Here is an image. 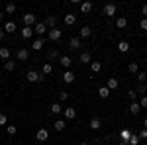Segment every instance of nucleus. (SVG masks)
Instances as JSON below:
<instances>
[{
  "label": "nucleus",
  "instance_id": "c03bdc74",
  "mask_svg": "<svg viewBox=\"0 0 147 145\" xmlns=\"http://www.w3.org/2000/svg\"><path fill=\"white\" fill-rule=\"evenodd\" d=\"M141 14L147 18V4H143V6H141Z\"/></svg>",
  "mask_w": 147,
  "mask_h": 145
},
{
  "label": "nucleus",
  "instance_id": "f3484780",
  "mask_svg": "<svg viewBox=\"0 0 147 145\" xmlns=\"http://www.w3.org/2000/svg\"><path fill=\"white\" fill-rule=\"evenodd\" d=\"M37 141H47V137H49V134H47V129H37Z\"/></svg>",
  "mask_w": 147,
  "mask_h": 145
},
{
  "label": "nucleus",
  "instance_id": "4be33fe9",
  "mask_svg": "<svg viewBox=\"0 0 147 145\" xmlns=\"http://www.w3.org/2000/svg\"><path fill=\"white\" fill-rule=\"evenodd\" d=\"M61 110H63V108H61V104H59V102H53V104H51V114H53V116L61 114Z\"/></svg>",
  "mask_w": 147,
  "mask_h": 145
},
{
  "label": "nucleus",
  "instance_id": "58836bf2",
  "mask_svg": "<svg viewBox=\"0 0 147 145\" xmlns=\"http://www.w3.org/2000/svg\"><path fill=\"white\" fill-rule=\"evenodd\" d=\"M137 135H139V139H147V127H143V129H141Z\"/></svg>",
  "mask_w": 147,
  "mask_h": 145
},
{
  "label": "nucleus",
  "instance_id": "a18cd8bd",
  "mask_svg": "<svg viewBox=\"0 0 147 145\" xmlns=\"http://www.w3.org/2000/svg\"><path fill=\"white\" fill-rule=\"evenodd\" d=\"M4 35H6V32H4V30H0V39H2Z\"/></svg>",
  "mask_w": 147,
  "mask_h": 145
},
{
  "label": "nucleus",
  "instance_id": "37998d69",
  "mask_svg": "<svg viewBox=\"0 0 147 145\" xmlns=\"http://www.w3.org/2000/svg\"><path fill=\"white\" fill-rule=\"evenodd\" d=\"M6 122H8L6 120V114H0V125H6Z\"/></svg>",
  "mask_w": 147,
  "mask_h": 145
},
{
  "label": "nucleus",
  "instance_id": "e433bc0d",
  "mask_svg": "<svg viewBox=\"0 0 147 145\" xmlns=\"http://www.w3.org/2000/svg\"><path fill=\"white\" fill-rule=\"evenodd\" d=\"M67 98H69V92H67V90H61V92H59V100L65 102Z\"/></svg>",
  "mask_w": 147,
  "mask_h": 145
},
{
  "label": "nucleus",
  "instance_id": "dca6fc26",
  "mask_svg": "<svg viewBox=\"0 0 147 145\" xmlns=\"http://www.w3.org/2000/svg\"><path fill=\"white\" fill-rule=\"evenodd\" d=\"M41 47H43V39H41V37H37V39L32 41V49H34V51H39Z\"/></svg>",
  "mask_w": 147,
  "mask_h": 145
},
{
  "label": "nucleus",
  "instance_id": "c756f323",
  "mask_svg": "<svg viewBox=\"0 0 147 145\" xmlns=\"http://www.w3.org/2000/svg\"><path fill=\"white\" fill-rule=\"evenodd\" d=\"M139 110H141V106H139V104H136V102H131V106H129V112L136 116V114H139Z\"/></svg>",
  "mask_w": 147,
  "mask_h": 145
},
{
  "label": "nucleus",
  "instance_id": "473e14b6",
  "mask_svg": "<svg viewBox=\"0 0 147 145\" xmlns=\"http://www.w3.org/2000/svg\"><path fill=\"white\" fill-rule=\"evenodd\" d=\"M139 141H141L139 135H131V137L127 139V143H129V145H139Z\"/></svg>",
  "mask_w": 147,
  "mask_h": 145
},
{
  "label": "nucleus",
  "instance_id": "de8ad7c7",
  "mask_svg": "<svg viewBox=\"0 0 147 145\" xmlns=\"http://www.w3.org/2000/svg\"><path fill=\"white\" fill-rule=\"evenodd\" d=\"M2 18H4V14H2V12H0V20H2Z\"/></svg>",
  "mask_w": 147,
  "mask_h": 145
},
{
  "label": "nucleus",
  "instance_id": "7c9ffc66",
  "mask_svg": "<svg viewBox=\"0 0 147 145\" xmlns=\"http://www.w3.org/2000/svg\"><path fill=\"white\" fill-rule=\"evenodd\" d=\"M51 73H53V67H51L49 63H45L43 69H41V75H51Z\"/></svg>",
  "mask_w": 147,
  "mask_h": 145
},
{
  "label": "nucleus",
  "instance_id": "4468645a",
  "mask_svg": "<svg viewBox=\"0 0 147 145\" xmlns=\"http://www.w3.org/2000/svg\"><path fill=\"white\" fill-rule=\"evenodd\" d=\"M80 12H82V14L92 12V2H88V0H86V2H82V4H80Z\"/></svg>",
  "mask_w": 147,
  "mask_h": 145
},
{
  "label": "nucleus",
  "instance_id": "393cba45",
  "mask_svg": "<svg viewBox=\"0 0 147 145\" xmlns=\"http://www.w3.org/2000/svg\"><path fill=\"white\" fill-rule=\"evenodd\" d=\"M75 22H77V16H75V14H67V16H65V24H67V26H73Z\"/></svg>",
  "mask_w": 147,
  "mask_h": 145
},
{
  "label": "nucleus",
  "instance_id": "b1692460",
  "mask_svg": "<svg viewBox=\"0 0 147 145\" xmlns=\"http://www.w3.org/2000/svg\"><path fill=\"white\" fill-rule=\"evenodd\" d=\"M4 32H6V34L16 32V24H14V22H6V26H4Z\"/></svg>",
  "mask_w": 147,
  "mask_h": 145
},
{
  "label": "nucleus",
  "instance_id": "2eb2a0df",
  "mask_svg": "<svg viewBox=\"0 0 147 145\" xmlns=\"http://www.w3.org/2000/svg\"><path fill=\"white\" fill-rule=\"evenodd\" d=\"M125 26H127V18H124V16H120V18H116V28H120V30H124Z\"/></svg>",
  "mask_w": 147,
  "mask_h": 145
},
{
  "label": "nucleus",
  "instance_id": "ea45409f",
  "mask_svg": "<svg viewBox=\"0 0 147 145\" xmlns=\"http://www.w3.org/2000/svg\"><path fill=\"white\" fill-rule=\"evenodd\" d=\"M139 28H141L143 32H147V18H143V20L139 22Z\"/></svg>",
  "mask_w": 147,
  "mask_h": 145
},
{
  "label": "nucleus",
  "instance_id": "9d476101",
  "mask_svg": "<svg viewBox=\"0 0 147 145\" xmlns=\"http://www.w3.org/2000/svg\"><path fill=\"white\" fill-rule=\"evenodd\" d=\"M63 80H65L67 84L75 82V73H73V71H65V73H63Z\"/></svg>",
  "mask_w": 147,
  "mask_h": 145
},
{
  "label": "nucleus",
  "instance_id": "8fccbe9b",
  "mask_svg": "<svg viewBox=\"0 0 147 145\" xmlns=\"http://www.w3.org/2000/svg\"><path fill=\"white\" fill-rule=\"evenodd\" d=\"M145 92H147V84H145Z\"/></svg>",
  "mask_w": 147,
  "mask_h": 145
},
{
  "label": "nucleus",
  "instance_id": "a878e982",
  "mask_svg": "<svg viewBox=\"0 0 147 145\" xmlns=\"http://www.w3.org/2000/svg\"><path fill=\"white\" fill-rule=\"evenodd\" d=\"M98 94H100V98H108V96H110L108 86H100V88H98Z\"/></svg>",
  "mask_w": 147,
  "mask_h": 145
},
{
  "label": "nucleus",
  "instance_id": "aec40b11",
  "mask_svg": "<svg viewBox=\"0 0 147 145\" xmlns=\"http://www.w3.org/2000/svg\"><path fill=\"white\" fill-rule=\"evenodd\" d=\"M80 37H90V34H92V30L90 28H88V26H82V28H80Z\"/></svg>",
  "mask_w": 147,
  "mask_h": 145
},
{
  "label": "nucleus",
  "instance_id": "a19ab883",
  "mask_svg": "<svg viewBox=\"0 0 147 145\" xmlns=\"http://www.w3.org/2000/svg\"><path fill=\"white\" fill-rule=\"evenodd\" d=\"M127 96H129V100H136V96H137V94H136V90L131 88L129 92H127Z\"/></svg>",
  "mask_w": 147,
  "mask_h": 145
},
{
  "label": "nucleus",
  "instance_id": "423d86ee",
  "mask_svg": "<svg viewBox=\"0 0 147 145\" xmlns=\"http://www.w3.org/2000/svg\"><path fill=\"white\" fill-rule=\"evenodd\" d=\"M63 114H65V120H75L77 118V110L75 108H65Z\"/></svg>",
  "mask_w": 147,
  "mask_h": 145
},
{
  "label": "nucleus",
  "instance_id": "c85d7f7f",
  "mask_svg": "<svg viewBox=\"0 0 147 145\" xmlns=\"http://www.w3.org/2000/svg\"><path fill=\"white\" fill-rule=\"evenodd\" d=\"M14 67H16V61H6V63H4V71H8V73H10V71H14Z\"/></svg>",
  "mask_w": 147,
  "mask_h": 145
},
{
  "label": "nucleus",
  "instance_id": "ddd939ff",
  "mask_svg": "<svg viewBox=\"0 0 147 145\" xmlns=\"http://www.w3.org/2000/svg\"><path fill=\"white\" fill-rule=\"evenodd\" d=\"M43 24H45L47 28H51V30H53V28H55V24H57V16H47Z\"/></svg>",
  "mask_w": 147,
  "mask_h": 145
},
{
  "label": "nucleus",
  "instance_id": "0eeeda50",
  "mask_svg": "<svg viewBox=\"0 0 147 145\" xmlns=\"http://www.w3.org/2000/svg\"><path fill=\"white\" fill-rule=\"evenodd\" d=\"M47 32V26L43 22H39V24H35V30H34V34H37V35H43Z\"/></svg>",
  "mask_w": 147,
  "mask_h": 145
},
{
  "label": "nucleus",
  "instance_id": "f03ea898",
  "mask_svg": "<svg viewBox=\"0 0 147 145\" xmlns=\"http://www.w3.org/2000/svg\"><path fill=\"white\" fill-rule=\"evenodd\" d=\"M24 24H26L28 28H32L34 24H37V22H35V16L32 14V12H28V14H24Z\"/></svg>",
  "mask_w": 147,
  "mask_h": 145
},
{
  "label": "nucleus",
  "instance_id": "7ed1b4c3",
  "mask_svg": "<svg viewBox=\"0 0 147 145\" xmlns=\"http://www.w3.org/2000/svg\"><path fill=\"white\" fill-rule=\"evenodd\" d=\"M16 57H18L20 61H28V59H30V53H28V49H26V47H20V49L16 51Z\"/></svg>",
  "mask_w": 147,
  "mask_h": 145
},
{
  "label": "nucleus",
  "instance_id": "cd10ccee",
  "mask_svg": "<svg viewBox=\"0 0 147 145\" xmlns=\"http://www.w3.org/2000/svg\"><path fill=\"white\" fill-rule=\"evenodd\" d=\"M79 59H80V63H90L92 57H90V53H88V51H84V53H80Z\"/></svg>",
  "mask_w": 147,
  "mask_h": 145
},
{
  "label": "nucleus",
  "instance_id": "5701e85b",
  "mask_svg": "<svg viewBox=\"0 0 147 145\" xmlns=\"http://www.w3.org/2000/svg\"><path fill=\"white\" fill-rule=\"evenodd\" d=\"M65 125H67V123H65V120H57V122L53 123V127H55L57 132H63V129H65Z\"/></svg>",
  "mask_w": 147,
  "mask_h": 145
},
{
  "label": "nucleus",
  "instance_id": "c9c22d12",
  "mask_svg": "<svg viewBox=\"0 0 147 145\" xmlns=\"http://www.w3.org/2000/svg\"><path fill=\"white\" fill-rule=\"evenodd\" d=\"M90 69H92V73H100L102 65H100V63H90Z\"/></svg>",
  "mask_w": 147,
  "mask_h": 145
},
{
  "label": "nucleus",
  "instance_id": "f8f14e48",
  "mask_svg": "<svg viewBox=\"0 0 147 145\" xmlns=\"http://www.w3.org/2000/svg\"><path fill=\"white\" fill-rule=\"evenodd\" d=\"M88 125H90V129H100V125H102L100 118H98V116H94V118L90 120V123H88Z\"/></svg>",
  "mask_w": 147,
  "mask_h": 145
},
{
  "label": "nucleus",
  "instance_id": "72a5a7b5",
  "mask_svg": "<svg viewBox=\"0 0 147 145\" xmlns=\"http://www.w3.org/2000/svg\"><path fill=\"white\" fill-rule=\"evenodd\" d=\"M14 12H16V4L14 2H8L6 4V14H14Z\"/></svg>",
  "mask_w": 147,
  "mask_h": 145
},
{
  "label": "nucleus",
  "instance_id": "bb28decb",
  "mask_svg": "<svg viewBox=\"0 0 147 145\" xmlns=\"http://www.w3.org/2000/svg\"><path fill=\"white\" fill-rule=\"evenodd\" d=\"M127 71H129L131 75H137V73H139V65H137V63H129V65H127Z\"/></svg>",
  "mask_w": 147,
  "mask_h": 145
},
{
  "label": "nucleus",
  "instance_id": "f704fd0d",
  "mask_svg": "<svg viewBox=\"0 0 147 145\" xmlns=\"http://www.w3.org/2000/svg\"><path fill=\"white\" fill-rule=\"evenodd\" d=\"M47 57H49L51 61H55V59H59V51H57V49H51V51L47 53Z\"/></svg>",
  "mask_w": 147,
  "mask_h": 145
},
{
  "label": "nucleus",
  "instance_id": "49530a36",
  "mask_svg": "<svg viewBox=\"0 0 147 145\" xmlns=\"http://www.w3.org/2000/svg\"><path fill=\"white\" fill-rule=\"evenodd\" d=\"M143 125H145V127H147V118H145V120H143Z\"/></svg>",
  "mask_w": 147,
  "mask_h": 145
},
{
  "label": "nucleus",
  "instance_id": "9b49d317",
  "mask_svg": "<svg viewBox=\"0 0 147 145\" xmlns=\"http://www.w3.org/2000/svg\"><path fill=\"white\" fill-rule=\"evenodd\" d=\"M59 63H61V65L69 71V67L73 65V59H71V57H67V55H65V57H59Z\"/></svg>",
  "mask_w": 147,
  "mask_h": 145
},
{
  "label": "nucleus",
  "instance_id": "20e7f679",
  "mask_svg": "<svg viewBox=\"0 0 147 145\" xmlns=\"http://www.w3.org/2000/svg\"><path fill=\"white\" fill-rule=\"evenodd\" d=\"M61 34H63V32H61L59 28H53V30L49 32V39H51V41H59V39H61Z\"/></svg>",
  "mask_w": 147,
  "mask_h": 145
},
{
  "label": "nucleus",
  "instance_id": "a211bd4d",
  "mask_svg": "<svg viewBox=\"0 0 147 145\" xmlns=\"http://www.w3.org/2000/svg\"><path fill=\"white\" fill-rule=\"evenodd\" d=\"M0 59L10 61V49H8V47H0Z\"/></svg>",
  "mask_w": 147,
  "mask_h": 145
},
{
  "label": "nucleus",
  "instance_id": "6ab92c4d",
  "mask_svg": "<svg viewBox=\"0 0 147 145\" xmlns=\"http://www.w3.org/2000/svg\"><path fill=\"white\" fill-rule=\"evenodd\" d=\"M32 35H34V30H32V28H28V26H24V28H22V37L30 39Z\"/></svg>",
  "mask_w": 147,
  "mask_h": 145
},
{
  "label": "nucleus",
  "instance_id": "4c0bfd02",
  "mask_svg": "<svg viewBox=\"0 0 147 145\" xmlns=\"http://www.w3.org/2000/svg\"><path fill=\"white\" fill-rule=\"evenodd\" d=\"M6 132H8L10 135H16V132H18V129H16V125H6Z\"/></svg>",
  "mask_w": 147,
  "mask_h": 145
},
{
  "label": "nucleus",
  "instance_id": "f257e3e1",
  "mask_svg": "<svg viewBox=\"0 0 147 145\" xmlns=\"http://www.w3.org/2000/svg\"><path fill=\"white\" fill-rule=\"evenodd\" d=\"M26 78H28L30 82H41V80H43V75H39V73H35V71H28Z\"/></svg>",
  "mask_w": 147,
  "mask_h": 145
},
{
  "label": "nucleus",
  "instance_id": "39448f33",
  "mask_svg": "<svg viewBox=\"0 0 147 145\" xmlns=\"http://www.w3.org/2000/svg\"><path fill=\"white\" fill-rule=\"evenodd\" d=\"M79 47H80V37H71V39H69V49L77 51Z\"/></svg>",
  "mask_w": 147,
  "mask_h": 145
},
{
  "label": "nucleus",
  "instance_id": "412c9836",
  "mask_svg": "<svg viewBox=\"0 0 147 145\" xmlns=\"http://www.w3.org/2000/svg\"><path fill=\"white\" fill-rule=\"evenodd\" d=\"M118 49H120V53H127L129 51V43L127 41H120L118 43Z\"/></svg>",
  "mask_w": 147,
  "mask_h": 145
},
{
  "label": "nucleus",
  "instance_id": "6e6552de",
  "mask_svg": "<svg viewBox=\"0 0 147 145\" xmlns=\"http://www.w3.org/2000/svg\"><path fill=\"white\" fill-rule=\"evenodd\" d=\"M106 86H108V90H116L118 86H120V80L118 78H108V82H106Z\"/></svg>",
  "mask_w": 147,
  "mask_h": 145
},
{
  "label": "nucleus",
  "instance_id": "79ce46f5",
  "mask_svg": "<svg viewBox=\"0 0 147 145\" xmlns=\"http://www.w3.org/2000/svg\"><path fill=\"white\" fill-rule=\"evenodd\" d=\"M139 106H141V108H147V96H143V98L139 100Z\"/></svg>",
  "mask_w": 147,
  "mask_h": 145
},
{
  "label": "nucleus",
  "instance_id": "2f4dec72",
  "mask_svg": "<svg viewBox=\"0 0 147 145\" xmlns=\"http://www.w3.org/2000/svg\"><path fill=\"white\" fill-rule=\"evenodd\" d=\"M137 80H139L141 84L147 80V73H145V71H139V73H137Z\"/></svg>",
  "mask_w": 147,
  "mask_h": 145
},
{
  "label": "nucleus",
  "instance_id": "1a4fd4ad",
  "mask_svg": "<svg viewBox=\"0 0 147 145\" xmlns=\"http://www.w3.org/2000/svg\"><path fill=\"white\" fill-rule=\"evenodd\" d=\"M104 14H106V16H116V4H112V2L106 4V6H104Z\"/></svg>",
  "mask_w": 147,
  "mask_h": 145
},
{
  "label": "nucleus",
  "instance_id": "09e8293b",
  "mask_svg": "<svg viewBox=\"0 0 147 145\" xmlns=\"http://www.w3.org/2000/svg\"><path fill=\"white\" fill-rule=\"evenodd\" d=\"M80 145H88V143H86V141H84V143H80Z\"/></svg>",
  "mask_w": 147,
  "mask_h": 145
}]
</instances>
